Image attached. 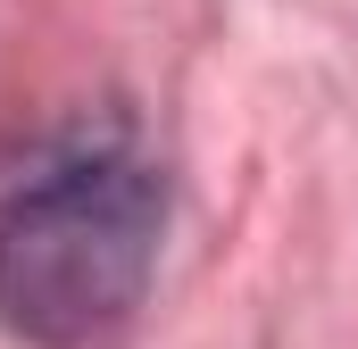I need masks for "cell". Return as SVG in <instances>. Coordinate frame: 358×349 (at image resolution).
<instances>
[{
	"label": "cell",
	"mask_w": 358,
	"mask_h": 349,
	"mask_svg": "<svg viewBox=\"0 0 358 349\" xmlns=\"http://www.w3.org/2000/svg\"><path fill=\"white\" fill-rule=\"evenodd\" d=\"M159 174L92 150L0 208V325L42 349L108 341L159 266Z\"/></svg>",
	"instance_id": "cell-1"
}]
</instances>
